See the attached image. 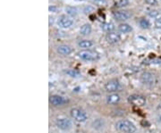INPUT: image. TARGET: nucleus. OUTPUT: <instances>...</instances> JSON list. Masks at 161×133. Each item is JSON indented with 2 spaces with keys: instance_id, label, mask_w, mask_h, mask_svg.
<instances>
[{
  "instance_id": "nucleus-6",
  "label": "nucleus",
  "mask_w": 161,
  "mask_h": 133,
  "mask_svg": "<svg viewBox=\"0 0 161 133\" xmlns=\"http://www.w3.org/2000/svg\"><path fill=\"white\" fill-rule=\"evenodd\" d=\"M72 23H74L72 19L69 16H66V15H62V16H60L59 19H58V25L64 29L70 28L72 25Z\"/></svg>"
},
{
  "instance_id": "nucleus-4",
  "label": "nucleus",
  "mask_w": 161,
  "mask_h": 133,
  "mask_svg": "<svg viewBox=\"0 0 161 133\" xmlns=\"http://www.w3.org/2000/svg\"><path fill=\"white\" fill-rule=\"evenodd\" d=\"M128 101L130 104L134 105L135 106H142L145 105L146 103V99L144 97L140 96V95H131L129 97Z\"/></svg>"
},
{
  "instance_id": "nucleus-28",
  "label": "nucleus",
  "mask_w": 161,
  "mask_h": 133,
  "mask_svg": "<svg viewBox=\"0 0 161 133\" xmlns=\"http://www.w3.org/2000/svg\"><path fill=\"white\" fill-rule=\"evenodd\" d=\"M53 23H54V18L51 17V16H49V26H52Z\"/></svg>"
},
{
  "instance_id": "nucleus-10",
  "label": "nucleus",
  "mask_w": 161,
  "mask_h": 133,
  "mask_svg": "<svg viewBox=\"0 0 161 133\" xmlns=\"http://www.w3.org/2000/svg\"><path fill=\"white\" fill-rule=\"evenodd\" d=\"M66 102V100L61 96H52L50 97V103L53 106H61Z\"/></svg>"
},
{
  "instance_id": "nucleus-30",
  "label": "nucleus",
  "mask_w": 161,
  "mask_h": 133,
  "mask_svg": "<svg viewBox=\"0 0 161 133\" xmlns=\"http://www.w3.org/2000/svg\"><path fill=\"white\" fill-rule=\"evenodd\" d=\"M158 108H159V109L161 110V103H160V104L158 105Z\"/></svg>"
},
{
  "instance_id": "nucleus-24",
  "label": "nucleus",
  "mask_w": 161,
  "mask_h": 133,
  "mask_svg": "<svg viewBox=\"0 0 161 133\" xmlns=\"http://www.w3.org/2000/svg\"><path fill=\"white\" fill-rule=\"evenodd\" d=\"M83 12H84V13H86V14H89L90 13H91V12H94V8H93L92 6H85V7H84V9H83Z\"/></svg>"
},
{
  "instance_id": "nucleus-26",
  "label": "nucleus",
  "mask_w": 161,
  "mask_h": 133,
  "mask_svg": "<svg viewBox=\"0 0 161 133\" xmlns=\"http://www.w3.org/2000/svg\"><path fill=\"white\" fill-rule=\"evenodd\" d=\"M145 2L150 6H156L157 4V0H145Z\"/></svg>"
},
{
  "instance_id": "nucleus-19",
  "label": "nucleus",
  "mask_w": 161,
  "mask_h": 133,
  "mask_svg": "<svg viewBox=\"0 0 161 133\" xmlns=\"http://www.w3.org/2000/svg\"><path fill=\"white\" fill-rule=\"evenodd\" d=\"M65 73L72 78H78L80 76V72L75 70H67L65 71Z\"/></svg>"
},
{
  "instance_id": "nucleus-8",
  "label": "nucleus",
  "mask_w": 161,
  "mask_h": 133,
  "mask_svg": "<svg viewBox=\"0 0 161 133\" xmlns=\"http://www.w3.org/2000/svg\"><path fill=\"white\" fill-rule=\"evenodd\" d=\"M118 88H119V81L117 80H111L105 86V88L108 92H115L118 90Z\"/></svg>"
},
{
  "instance_id": "nucleus-16",
  "label": "nucleus",
  "mask_w": 161,
  "mask_h": 133,
  "mask_svg": "<svg viewBox=\"0 0 161 133\" xmlns=\"http://www.w3.org/2000/svg\"><path fill=\"white\" fill-rule=\"evenodd\" d=\"M131 27L127 24V23H122L118 26V31L122 33H128L130 32H131Z\"/></svg>"
},
{
  "instance_id": "nucleus-31",
  "label": "nucleus",
  "mask_w": 161,
  "mask_h": 133,
  "mask_svg": "<svg viewBox=\"0 0 161 133\" xmlns=\"http://www.w3.org/2000/svg\"><path fill=\"white\" fill-rule=\"evenodd\" d=\"M75 1H83V0H75Z\"/></svg>"
},
{
  "instance_id": "nucleus-14",
  "label": "nucleus",
  "mask_w": 161,
  "mask_h": 133,
  "mask_svg": "<svg viewBox=\"0 0 161 133\" xmlns=\"http://www.w3.org/2000/svg\"><path fill=\"white\" fill-rule=\"evenodd\" d=\"M91 32V26L89 23H85L83 24L81 29H80V33L83 36H87V35H90Z\"/></svg>"
},
{
  "instance_id": "nucleus-20",
  "label": "nucleus",
  "mask_w": 161,
  "mask_h": 133,
  "mask_svg": "<svg viewBox=\"0 0 161 133\" xmlns=\"http://www.w3.org/2000/svg\"><path fill=\"white\" fill-rule=\"evenodd\" d=\"M139 24L142 29H149L150 28V22L147 19H144V18L141 19Z\"/></svg>"
},
{
  "instance_id": "nucleus-17",
  "label": "nucleus",
  "mask_w": 161,
  "mask_h": 133,
  "mask_svg": "<svg viewBox=\"0 0 161 133\" xmlns=\"http://www.w3.org/2000/svg\"><path fill=\"white\" fill-rule=\"evenodd\" d=\"M65 12H66V13L68 14L69 16H72V17L76 16L77 13H78L77 8L74 7V6H66L65 7Z\"/></svg>"
},
{
  "instance_id": "nucleus-11",
  "label": "nucleus",
  "mask_w": 161,
  "mask_h": 133,
  "mask_svg": "<svg viewBox=\"0 0 161 133\" xmlns=\"http://www.w3.org/2000/svg\"><path fill=\"white\" fill-rule=\"evenodd\" d=\"M107 40H108V42H109L111 44L117 43L120 40V36H119V34L115 33V32H109L107 35Z\"/></svg>"
},
{
  "instance_id": "nucleus-23",
  "label": "nucleus",
  "mask_w": 161,
  "mask_h": 133,
  "mask_svg": "<svg viewBox=\"0 0 161 133\" xmlns=\"http://www.w3.org/2000/svg\"><path fill=\"white\" fill-rule=\"evenodd\" d=\"M148 14H149L150 17H152V18H156V17L158 16L159 13H158V12L157 10H150V11H149Z\"/></svg>"
},
{
  "instance_id": "nucleus-12",
  "label": "nucleus",
  "mask_w": 161,
  "mask_h": 133,
  "mask_svg": "<svg viewBox=\"0 0 161 133\" xmlns=\"http://www.w3.org/2000/svg\"><path fill=\"white\" fill-rule=\"evenodd\" d=\"M120 101V97L117 94H111L108 97L107 102L108 105H115Z\"/></svg>"
},
{
  "instance_id": "nucleus-1",
  "label": "nucleus",
  "mask_w": 161,
  "mask_h": 133,
  "mask_svg": "<svg viewBox=\"0 0 161 133\" xmlns=\"http://www.w3.org/2000/svg\"><path fill=\"white\" fill-rule=\"evenodd\" d=\"M115 127L117 130L124 133H134L136 131L135 125L128 120H121L117 122L115 124Z\"/></svg>"
},
{
  "instance_id": "nucleus-13",
  "label": "nucleus",
  "mask_w": 161,
  "mask_h": 133,
  "mask_svg": "<svg viewBox=\"0 0 161 133\" xmlns=\"http://www.w3.org/2000/svg\"><path fill=\"white\" fill-rule=\"evenodd\" d=\"M57 52L63 55H68L72 53V48L69 47V46H66V45H62V46H59L57 48Z\"/></svg>"
},
{
  "instance_id": "nucleus-21",
  "label": "nucleus",
  "mask_w": 161,
  "mask_h": 133,
  "mask_svg": "<svg viewBox=\"0 0 161 133\" xmlns=\"http://www.w3.org/2000/svg\"><path fill=\"white\" fill-rule=\"evenodd\" d=\"M129 5V0H119L115 3V6L116 7H124V6H127Z\"/></svg>"
},
{
  "instance_id": "nucleus-15",
  "label": "nucleus",
  "mask_w": 161,
  "mask_h": 133,
  "mask_svg": "<svg viewBox=\"0 0 161 133\" xmlns=\"http://www.w3.org/2000/svg\"><path fill=\"white\" fill-rule=\"evenodd\" d=\"M101 29L106 32H113V31L115 29L114 23L112 22H103L101 24Z\"/></svg>"
},
{
  "instance_id": "nucleus-27",
  "label": "nucleus",
  "mask_w": 161,
  "mask_h": 133,
  "mask_svg": "<svg viewBox=\"0 0 161 133\" xmlns=\"http://www.w3.org/2000/svg\"><path fill=\"white\" fill-rule=\"evenodd\" d=\"M49 12H52V13H57L58 12V7H56L55 6H50L49 7Z\"/></svg>"
},
{
  "instance_id": "nucleus-9",
  "label": "nucleus",
  "mask_w": 161,
  "mask_h": 133,
  "mask_svg": "<svg viewBox=\"0 0 161 133\" xmlns=\"http://www.w3.org/2000/svg\"><path fill=\"white\" fill-rule=\"evenodd\" d=\"M113 16L116 21H126L129 19L130 15L126 11H117L113 13Z\"/></svg>"
},
{
  "instance_id": "nucleus-7",
  "label": "nucleus",
  "mask_w": 161,
  "mask_h": 133,
  "mask_svg": "<svg viewBox=\"0 0 161 133\" xmlns=\"http://www.w3.org/2000/svg\"><path fill=\"white\" fill-rule=\"evenodd\" d=\"M56 125L57 127L61 129V130H69L71 129L72 127V122L66 118H63V119H58L56 121Z\"/></svg>"
},
{
  "instance_id": "nucleus-2",
  "label": "nucleus",
  "mask_w": 161,
  "mask_h": 133,
  "mask_svg": "<svg viewBox=\"0 0 161 133\" xmlns=\"http://www.w3.org/2000/svg\"><path fill=\"white\" fill-rule=\"evenodd\" d=\"M79 56L85 61H95L98 59V54L91 50H82L79 52Z\"/></svg>"
},
{
  "instance_id": "nucleus-25",
  "label": "nucleus",
  "mask_w": 161,
  "mask_h": 133,
  "mask_svg": "<svg viewBox=\"0 0 161 133\" xmlns=\"http://www.w3.org/2000/svg\"><path fill=\"white\" fill-rule=\"evenodd\" d=\"M154 24H155V27H156L157 29H161V17L156 19Z\"/></svg>"
},
{
  "instance_id": "nucleus-18",
  "label": "nucleus",
  "mask_w": 161,
  "mask_h": 133,
  "mask_svg": "<svg viewBox=\"0 0 161 133\" xmlns=\"http://www.w3.org/2000/svg\"><path fill=\"white\" fill-rule=\"evenodd\" d=\"M78 45H79L80 48H91L93 45V42L91 41V40L83 39V40H81L79 42Z\"/></svg>"
},
{
  "instance_id": "nucleus-22",
  "label": "nucleus",
  "mask_w": 161,
  "mask_h": 133,
  "mask_svg": "<svg viewBox=\"0 0 161 133\" xmlns=\"http://www.w3.org/2000/svg\"><path fill=\"white\" fill-rule=\"evenodd\" d=\"M92 2H93V4H95L96 6H98L107 5V1H106V0H93Z\"/></svg>"
},
{
  "instance_id": "nucleus-3",
  "label": "nucleus",
  "mask_w": 161,
  "mask_h": 133,
  "mask_svg": "<svg viewBox=\"0 0 161 133\" xmlns=\"http://www.w3.org/2000/svg\"><path fill=\"white\" fill-rule=\"evenodd\" d=\"M71 115L72 117L74 118V119L76 121V122H79V123H82V122H85L86 119H87V114L84 111L79 109V108H74L71 110Z\"/></svg>"
},
{
  "instance_id": "nucleus-5",
  "label": "nucleus",
  "mask_w": 161,
  "mask_h": 133,
  "mask_svg": "<svg viewBox=\"0 0 161 133\" xmlns=\"http://www.w3.org/2000/svg\"><path fill=\"white\" fill-rule=\"evenodd\" d=\"M141 81L146 86H152L155 83V77L150 72H144L141 75Z\"/></svg>"
},
{
  "instance_id": "nucleus-29",
  "label": "nucleus",
  "mask_w": 161,
  "mask_h": 133,
  "mask_svg": "<svg viewBox=\"0 0 161 133\" xmlns=\"http://www.w3.org/2000/svg\"><path fill=\"white\" fill-rule=\"evenodd\" d=\"M158 122H159V123H161V115H159V116H158Z\"/></svg>"
}]
</instances>
